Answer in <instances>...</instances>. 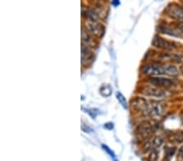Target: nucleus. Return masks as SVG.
<instances>
[{"instance_id":"obj_1","label":"nucleus","mask_w":183,"mask_h":161,"mask_svg":"<svg viewBox=\"0 0 183 161\" xmlns=\"http://www.w3.org/2000/svg\"><path fill=\"white\" fill-rule=\"evenodd\" d=\"M142 73L152 77L167 75L175 77L179 74L178 69L174 65L171 64H148L142 68Z\"/></svg>"},{"instance_id":"obj_2","label":"nucleus","mask_w":183,"mask_h":161,"mask_svg":"<svg viewBox=\"0 0 183 161\" xmlns=\"http://www.w3.org/2000/svg\"><path fill=\"white\" fill-rule=\"evenodd\" d=\"M166 110V103L163 101H148V106L146 114L152 117L161 116Z\"/></svg>"},{"instance_id":"obj_3","label":"nucleus","mask_w":183,"mask_h":161,"mask_svg":"<svg viewBox=\"0 0 183 161\" xmlns=\"http://www.w3.org/2000/svg\"><path fill=\"white\" fill-rule=\"evenodd\" d=\"M150 85L160 89H170L176 86V82L173 79L161 78V77H152L148 79Z\"/></svg>"},{"instance_id":"obj_4","label":"nucleus","mask_w":183,"mask_h":161,"mask_svg":"<svg viewBox=\"0 0 183 161\" xmlns=\"http://www.w3.org/2000/svg\"><path fill=\"white\" fill-rule=\"evenodd\" d=\"M142 94L148 97H153V98H165V97L169 96V94L168 91L160 89L156 86H153L152 85H148V86H144L141 90Z\"/></svg>"},{"instance_id":"obj_5","label":"nucleus","mask_w":183,"mask_h":161,"mask_svg":"<svg viewBox=\"0 0 183 161\" xmlns=\"http://www.w3.org/2000/svg\"><path fill=\"white\" fill-rule=\"evenodd\" d=\"M85 29L89 32V34H93L95 37L102 38L105 34V27L103 24L98 21H87L85 23Z\"/></svg>"},{"instance_id":"obj_6","label":"nucleus","mask_w":183,"mask_h":161,"mask_svg":"<svg viewBox=\"0 0 183 161\" xmlns=\"http://www.w3.org/2000/svg\"><path fill=\"white\" fill-rule=\"evenodd\" d=\"M152 45L158 49H163V50H172V49L177 48L178 47V43L173 42V41H169L168 39L163 38L160 36H156L153 38L152 41Z\"/></svg>"},{"instance_id":"obj_7","label":"nucleus","mask_w":183,"mask_h":161,"mask_svg":"<svg viewBox=\"0 0 183 161\" xmlns=\"http://www.w3.org/2000/svg\"><path fill=\"white\" fill-rule=\"evenodd\" d=\"M166 13L169 17L176 21H183V8L176 3H171L167 7Z\"/></svg>"},{"instance_id":"obj_8","label":"nucleus","mask_w":183,"mask_h":161,"mask_svg":"<svg viewBox=\"0 0 183 161\" xmlns=\"http://www.w3.org/2000/svg\"><path fill=\"white\" fill-rule=\"evenodd\" d=\"M81 64L85 66L90 64L94 61V53L92 51L88 46H85L84 44L81 45Z\"/></svg>"},{"instance_id":"obj_9","label":"nucleus","mask_w":183,"mask_h":161,"mask_svg":"<svg viewBox=\"0 0 183 161\" xmlns=\"http://www.w3.org/2000/svg\"><path fill=\"white\" fill-rule=\"evenodd\" d=\"M154 131V127L152 123L149 121H143L141 123L137 128V133L141 138H149Z\"/></svg>"},{"instance_id":"obj_10","label":"nucleus","mask_w":183,"mask_h":161,"mask_svg":"<svg viewBox=\"0 0 183 161\" xmlns=\"http://www.w3.org/2000/svg\"><path fill=\"white\" fill-rule=\"evenodd\" d=\"M131 106L136 111L146 113L148 106V101L142 98H135L131 102Z\"/></svg>"},{"instance_id":"obj_11","label":"nucleus","mask_w":183,"mask_h":161,"mask_svg":"<svg viewBox=\"0 0 183 161\" xmlns=\"http://www.w3.org/2000/svg\"><path fill=\"white\" fill-rule=\"evenodd\" d=\"M163 59L172 61L174 63L181 64L183 63V55L177 54V53H165L162 54Z\"/></svg>"},{"instance_id":"obj_12","label":"nucleus","mask_w":183,"mask_h":161,"mask_svg":"<svg viewBox=\"0 0 183 161\" xmlns=\"http://www.w3.org/2000/svg\"><path fill=\"white\" fill-rule=\"evenodd\" d=\"M159 31L163 33V34H169V35L173 36V37H181V34H179L178 32H177L173 28H171L170 26L168 25H160L158 27Z\"/></svg>"},{"instance_id":"obj_13","label":"nucleus","mask_w":183,"mask_h":161,"mask_svg":"<svg viewBox=\"0 0 183 161\" xmlns=\"http://www.w3.org/2000/svg\"><path fill=\"white\" fill-rule=\"evenodd\" d=\"M169 139L174 143H180L183 141V132L181 130L171 132L169 135Z\"/></svg>"},{"instance_id":"obj_14","label":"nucleus","mask_w":183,"mask_h":161,"mask_svg":"<svg viewBox=\"0 0 183 161\" xmlns=\"http://www.w3.org/2000/svg\"><path fill=\"white\" fill-rule=\"evenodd\" d=\"M81 41H82V44L88 46H89V44L91 43L92 42L89 33L84 28L81 29Z\"/></svg>"},{"instance_id":"obj_15","label":"nucleus","mask_w":183,"mask_h":161,"mask_svg":"<svg viewBox=\"0 0 183 161\" xmlns=\"http://www.w3.org/2000/svg\"><path fill=\"white\" fill-rule=\"evenodd\" d=\"M100 94H102L103 96L104 97H108L110 96L112 92H113V90L109 85H103L99 89Z\"/></svg>"},{"instance_id":"obj_16","label":"nucleus","mask_w":183,"mask_h":161,"mask_svg":"<svg viewBox=\"0 0 183 161\" xmlns=\"http://www.w3.org/2000/svg\"><path fill=\"white\" fill-rule=\"evenodd\" d=\"M117 99H118L119 102L122 105V107H124V108H127L126 99H125V98L124 97V95H123L121 92H118L117 94Z\"/></svg>"},{"instance_id":"obj_17","label":"nucleus","mask_w":183,"mask_h":161,"mask_svg":"<svg viewBox=\"0 0 183 161\" xmlns=\"http://www.w3.org/2000/svg\"><path fill=\"white\" fill-rule=\"evenodd\" d=\"M175 150H176L175 147H171V146L166 147V149H165V155H166L167 160L169 161L172 158V156H173V154L175 153Z\"/></svg>"},{"instance_id":"obj_18","label":"nucleus","mask_w":183,"mask_h":161,"mask_svg":"<svg viewBox=\"0 0 183 161\" xmlns=\"http://www.w3.org/2000/svg\"><path fill=\"white\" fill-rule=\"evenodd\" d=\"M103 148H104V150H105V151H106V152H108V154H109V155H110L111 158H112V159H113V161H117V157H116V155H115L114 152H113V151H112V150H110V149L108 148V147L107 146H105V145H103Z\"/></svg>"},{"instance_id":"obj_19","label":"nucleus","mask_w":183,"mask_h":161,"mask_svg":"<svg viewBox=\"0 0 183 161\" xmlns=\"http://www.w3.org/2000/svg\"><path fill=\"white\" fill-rule=\"evenodd\" d=\"M149 161H158V152L156 149L152 150L150 157H149Z\"/></svg>"},{"instance_id":"obj_20","label":"nucleus","mask_w":183,"mask_h":161,"mask_svg":"<svg viewBox=\"0 0 183 161\" xmlns=\"http://www.w3.org/2000/svg\"><path fill=\"white\" fill-rule=\"evenodd\" d=\"M177 161H183V145L179 148L177 156Z\"/></svg>"},{"instance_id":"obj_21","label":"nucleus","mask_w":183,"mask_h":161,"mask_svg":"<svg viewBox=\"0 0 183 161\" xmlns=\"http://www.w3.org/2000/svg\"><path fill=\"white\" fill-rule=\"evenodd\" d=\"M104 127L108 129V130H113V123H111V122H108V123L105 124L104 125Z\"/></svg>"},{"instance_id":"obj_22","label":"nucleus","mask_w":183,"mask_h":161,"mask_svg":"<svg viewBox=\"0 0 183 161\" xmlns=\"http://www.w3.org/2000/svg\"><path fill=\"white\" fill-rule=\"evenodd\" d=\"M177 28H178L179 30L183 34V21H181V22H180V23L178 24V27Z\"/></svg>"},{"instance_id":"obj_23","label":"nucleus","mask_w":183,"mask_h":161,"mask_svg":"<svg viewBox=\"0 0 183 161\" xmlns=\"http://www.w3.org/2000/svg\"><path fill=\"white\" fill-rule=\"evenodd\" d=\"M113 4L115 5V6H117V5L120 4V2H119V1H113Z\"/></svg>"},{"instance_id":"obj_24","label":"nucleus","mask_w":183,"mask_h":161,"mask_svg":"<svg viewBox=\"0 0 183 161\" xmlns=\"http://www.w3.org/2000/svg\"><path fill=\"white\" fill-rule=\"evenodd\" d=\"M180 70H181V73L183 74V65H181V68H180Z\"/></svg>"}]
</instances>
